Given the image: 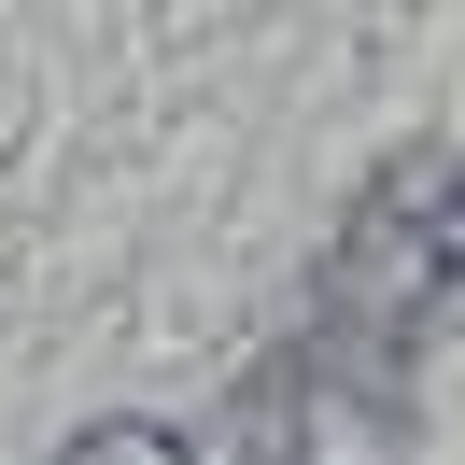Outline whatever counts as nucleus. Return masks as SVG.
<instances>
[{
	"label": "nucleus",
	"mask_w": 465,
	"mask_h": 465,
	"mask_svg": "<svg viewBox=\"0 0 465 465\" xmlns=\"http://www.w3.org/2000/svg\"><path fill=\"white\" fill-rule=\"evenodd\" d=\"M339 311L381 339H423L437 311H465V155L423 142L367 183V212L339 240Z\"/></svg>",
	"instance_id": "1"
},
{
	"label": "nucleus",
	"mask_w": 465,
	"mask_h": 465,
	"mask_svg": "<svg viewBox=\"0 0 465 465\" xmlns=\"http://www.w3.org/2000/svg\"><path fill=\"white\" fill-rule=\"evenodd\" d=\"M57 465H198V451H183V437H155V423H85Z\"/></svg>",
	"instance_id": "2"
}]
</instances>
